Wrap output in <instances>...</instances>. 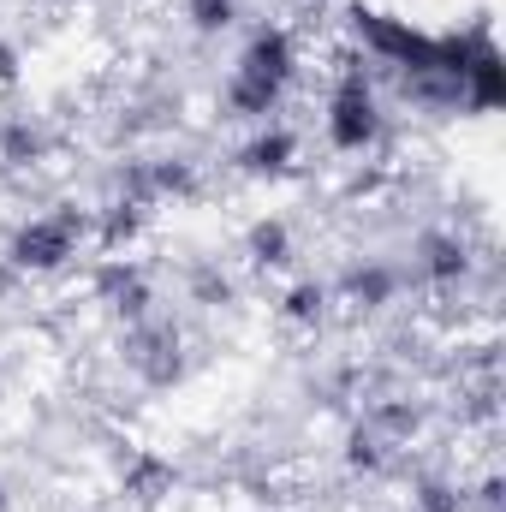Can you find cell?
I'll use <instances>...</instances> for the list:
<instances>
[{"label": "cell", "instance_id": "cell-1", "mask_svg": "<svg viewBox=\"0 0 506 512\" xmlns=\"http://www.w3.org/2000/svg\"><path fill=\"white\" fill-rule=\"evenodd\" d=\"M78 239H84V215L60 209V215H36L18 227V239L6 245V262L24 268V274H54L78 256Z\"/></svg>", "mask_w": 506, "mask_h": 512}, {"label": "cell", "instance_id": "cell-2", "mask_svg": "<svg viewBox=\"0 0 506 512\" xmlns=\"http://www.w3.org/2000/svg\"><path fill=\"white\" fill-rule=\"evenodd\" d=\"M376 137H381L376 90H370L364 72H346L340 90L328 96V143H334L340 155H364V149H376Z\"/></svg>", "mask_w": 506, "mask_h": 512}, {"label": "cell", "instance_id": "cell-3", "mask_svg": "<svg viewBox=\"0 0 506 512\" xmlns=\"http://www.w3.org/2000/svg\"><path fill=\"white\" fill-rule=\"evenodd\" d=\"M292 36L286 30H256L251 36V48L239 54V78H256V84H274V90H286V78H292Z\"/></svg>", "mask_w": 506, "mask_h": 512}, {"label": "cell", "instance_id": "cell-4", "mask_svg": "<svg viewBox=\"0 0 506 512\" xmlns=\"http://www.w3.org/2000/svg\"><path fill=\"white\" fill-rule=\"evenodd\" d=\"M292 155H298V137H292V131L286 126H262L251 143L239 149V167H245V173H286Z\"/></svg>", "mask_w": 506, "mask_h": 512}, {"label": "cell", "instance_id": "cell-5", "mask_svg": "<svg viewBox=\"0 0 506 512\" xmlns=\"http://www.w3.org/2000/svg\"><path fill=\"white\" fill-rule=\"evenodd\" d=\"M167 489H173V465H167V459H155V453H137V459L126 465V495L137 501V507H155Z\"/></svg>", "mask_w": 506, "mask_h": 512}, {"label": "cell", "instance_id": "cell-6", "mask_svg": "<svg viewBox=\"0 0 506 512\" xmlns=\"http://www.w3.org/2000/svg\"><path fill=\"white\" fill-rule=\"evenodd\" d=\"M417 256H423V274L429 280H459L465 274V239H453V233H429L423 245H417Z\"/></svg>", "mask_w": 506, "mask_h": 512}, {"label": "cell", "instance_id": "cell-7", "mask_svg": "<svg viewBox=\"0 0 506 512\" xmlns=\"http://www.w3.org/2000/svg\"><path fill=\"white\" fill-rule=\"evenodd\" d=\"M42 149H48V131L30 126V120H12V126L0 131V161H12V167L42 161Z\"/></svg>", "mask_w": 506, "mask_h": 512}, {"label": "cell", "instance_id": "cell-8", "mask_svg": "<svg viewBox=\"0 0 506 512\" xmlns=\"http://www.w3.org/2000/svg\"><path fill=\"white\" fill-rule=\"evenodd\" d=\"M292 256V233H286V221H256L251 227V262L256 268H280Z\"/></svg>", "mask_w": 506, "mask_h": 512}, {"label": "cell", "instance_id": "cell-9", "mask_svg": "<svg viewBox=\"0 0 506 512\" xmlns=\"http://www.w3.org/2000/svg\"><path fill=\"white\" fill-rule=\"evenodd\" d=\"M346 298H352V304H387V298H393V274L376 268V262H370V268H352Z\"/></svg>", "mask_w": 506, "mask_h": 512}, {"label": "cell", "instance_id": "cell-10", "mask_svg": "<svg viewBox=\"0 0 506 512\" xmlns=\"http://www.w3.org/2000/svg\"><path fill=\"white\" fill-rule=\"evenodd\" d=\"M322 304H328V286H322V280H298V286L286 292V316H292V322H322Z\"/></svg>", "mask_w": 506, "mask_h": 512}, {"label": "cell", "instance_id": "cell-11", "mask_svg": "<svg viewBox=\"0 0 506 512\" xmlns=\"http://www.w3.org/2000/svg\"><path fill=\"white\" fill-rule=\"evenodd\" d=\"M185 12H191V24H197V30H209V36H215V30H227V24L239 18V0H191Z\"/></svg>", "mask_w": 506, "mask_h": 512}, {"label": "cell", "instance_id": "cell-12", "mask_svg": "<svg viewBox=\"0 0 506 512\" xmlns=\"http://www.w3.org/2000/svg\"><path fill=\"white\" fill-rule=\"evenodd\" d=\"M346 459H352V471H381L387 441H381L376 429H358V435H352V447H346Z\"/></svg>", "mask_w": 506, "mask_h": 512}, {"label": "cell", "instance_id": "cell-13", "mask_svg": "<svg viewBox=\"0 0 506 512\" xmlns=\"http://www.w3.org/2000/svg\"><path fill=\"white\" fill-rule=\"evenodd\" d=\"M411 512H465V495L447 489V483H423L417 501H411Z\"/></svg>", "mask_w": 506, "mask_h": 512}, {"label": "cell", "instance_id": "cell-14", "mask_svg": "<svg viewBox=\"0 0 506 512\" xmlns=\"http://www.w3.org/2000/svg\"><path fill=\"white\" fill-rule=\"evenodd\" d=\"M18 78V54H12V42H0V84H12Z\"/></svg>", "mask_w": 506, "mask_h": 512}, {"label": "cell", "instance_id": "cell-15", "mask_svg": "<svg viewBox=\"0 0 506 512\" xmlns=\"http://www.w3.org/2000/svg\"><path fill=\"white\" fill-rule=\"evenodd\" d=\"M0 512H6V489H0Z\"/></svg>", "mask_w": 506, "mask_h": 512}]
</instances>
